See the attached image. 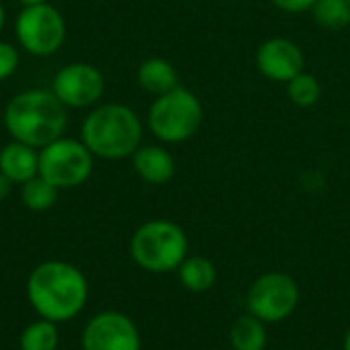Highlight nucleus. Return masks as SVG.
Returning <instances> with one entry per match:
<instances>
[{"label": "nucleus", "mask_w": 350, "mask_h": 350, "mask_svg": "<svg viewBox=\"0 0 350 350\" xmlns=\"http://www.w3.org/2000/svg\"><path fill=\"white\" fill-rule=\"evenodd\" d=\"M27 299L39 318L53 324L70 322L86 308L88 281L70 262L45 260L27 279Z\"/></svg>", "instance_id": "1"}, {"label": "nucleus", "mask_w": 350, "mask_h": 350, "mask_svg": "<svg viewBox=\"0 0 350 350\" xmlns=\"http://www.w3.org/2000/svg\"><path fill=\"white\" fill-rule=\"evenodd\" d=\"M2 119L10 139L41 150L64 135L68 109L57 100L51 88H29L6 103Z\"/></svg>", "instance_id": "2"}, {"label": "nucleus", "mask_w": 350, "mask_h": 350, "mask_svg": "<svg viewBox=\"0 0 350 350\" xmlns=\"http://www.w3.org/2000/svg\"><path fill=\"white\" fill-rule=\"evenodd\" d=\"M82 144L94 158L123 160L131 158L144 139L139 115L121 103L96 105L82 121Z\"/></svg>", "instance_id": "3"}, {"label": "nucleus", "mask_w": 350, "mask_h": 350, "mask_svg": "<svg viewBox=\"0 0 350 350\" xmlns=\"http://www.w3.org/2000/svg\"><path fill=\"white\" fill-rule=\"evenodd\" d=\"M129 254L133 262L148 273H170L187 258L189 238L185 230L170 219H150L133 232Z\"/></svg>", "instance_id": "4"}, {"label": "nucleus", "mask_w": 350, "mask_h": 350, "mask_svg": "<svg viewBox=\"0 0 350 350\" xmlns=\"http://www.w3.org/2000/svg\"><path fill=\"white\" fill-rule=\"evenodd\" d=\"M205 113L199 96L189 88L176 86L160 94L148 109V127L162 144H183L203 125Z\"/></svg>", "instance_id": "5"}, {"label": "nucleus", "mask_w": 350, "mask_h": 350, "mask_svg": "<svg viewBox=\"0 0 350 350\" xmlns=\"http://www.w3.org/2000/svg\"><path fill=\"white\" fill-rule=\"evenodd\" d=\"M68 27L64 14L49 2L23 6L14 21L18 47L35 57L55 55L66 43Z\"/></svg>", "instance_id": "6"}, {"label": "nucleus", "mask_w": 350, "mask_h": 350, "mask_svg": "<svg viewBox=\"0 0 350 350\" xmlns=\"http://www.w3.org/2000/svg\"><path fill=\"white\" fill-rule=\"evenodd\" d=\"M94 170V156L76 137H57L39 150V176L55 189H76Z\"/></svg>", "instance_id": "7"}, {"label": "nucleus", "mask_w": 350, "mask_h": 350, "mask_svg": "<svg viewBox=\"0 0 350 350\" xmlns=\"http://www.w3.org/2000/svg\"><path fill=\"white\" fill-rule=\"evenodd\" d=\"M299 287L287 273H265L252 281L246 293V312L269 324L287 320L299 306Z\"/></svg>", "instance_id": "8"}, {"label": "nucleus", "mask_w": 350, "mask_h": 350, "mask_svg": "<svg viewBox=\"0 0 350 350\" xmlns=\"http://www.w3.org/2000/svg\"><path fill=\"white\" fill-rule=\"evenodd\" d=\"M51 92L66 109H88L103 98L105 76L88 62H72L55 72Z\"/></svg>", "instance_id": "9"}, {"label": "nucleus", "mask_w": 350, "mask_h": 350, "mask_svg": "<svg viewBox=\"0 0 350 350\" xmlns=\"http://www.w3.org/2000/svg\"><path fill=\"white\" fill-rule=\"evenodd\" d=\"M82 350H142V336L135 322L121 312H100L82 330Z\"/></svg>", "instance_id": "10"}, {"label": "nucleus", "mask_w": 350, "mask_h": 350, "mask_svg": "<svg viewBox=\"0 0 350 350\" xmlns=\"http://www.w3.org/2000/svg\"><path fill=\"white\" fill-rule=\"evenodd\" d=\"M304 66L306 57L301 47L287 37H271L256 49V68L267 80L287 84L304 72Z\"/></svg>", "instance_id": "11"}, {"label": "nucleus", "mask_w": 350, "mask_h": 350, "mask_svg": "<svg viewBox=\"0 0 350 350\" xmlns=\"http://www.w3.org/2000/svg\"><path fill=\"white\" fill-rule=\"evenodd\" d=\"M135 174L148 185H166L176 172L174 156L162 146H139L131 156Z\"/></svg>", "instance_id": "12"}, {"label": "nucleus", "mask_w": 350, "mask_h": 350, "mask_svg": "<svg viewBox=\"0 0 350 350\" xmlns=\"http://www.w3.org/2000/svg\"><path fill=\"white\" fill-rule=\"evenodd\" d=\"M0 172L14 185H23L39 174V150L10 139L0 146Z\"/></svg>", "instance_id": "13"}, {"label": "nucleus", "mask_w": 350, "mask_h": 350, "mask_svg": "<svg viewBox=\"0 0 350 350\" xmlns=\"http://www.w3.org/2000/svg\"><path fill=\"white\" fill-rule=\"evenodd\" d=\"M137 84L146 92L160 96L178 86V72L164 57H148L137 66Z\"/></svg>", "instance_id": "14"}, {"label": "nucleus", "mask_w": 350, "mask_h": 350, "mask_svg": "<svg viewBox=\"0 0 350 350\" xmlns=\"http://www.w3.org/2000/svg\"><path fill=\"white\" fill-rule=\"evenodd\" d=\"M180 285L191 293H205L217 281L215 265L205 256H187L176 269Z\"/></svg>", "instance_id": "15"}, {"label": "nucleus", "mask_w": 350, "mask_h": 350, "mask_svg": "<svg viewBox=\"0 0 350 350\" xmlns=\"http://www.w3.org/2000/svg\"><path fill=\"white\" fill-rule=\"evenodd\" d=\"M230 345L234 350H265L269 345L267 324L246 312L234 320L230 328Z\"/></svg>", "instance_id": "16"}, {"label": "nucleus", "mask_w": 350, "mask_h": 350, "mask_svg": "<svg viewBox=\"0 0 350 350\" xmlns=\"http://www.w3.org/2000/svg\"><path fill=\"white\" fill-rule=\"evenodd\" d=\"M21 350H57L59 347V332L57 324L39 318L37 322H31L18 338Z\"/></svg>", "instance_id": "17"}, {"label": "nucleus", "mask_w": 350, "mask_h": 350, "mask_svg": "<svg viewBox=\"0 0 350 350\" xmlns=\"http://www.w3.org/2000/svg\"><path fill=\"white\" fill-rule=\"evenodd\" d=\"M59 189L41 178L39 174L21 185V201L29 211H47L55 205Z\"/></svg>", "instance_id": "18"}, {"label": "nucleus", "mask_w": 350, "mask_h": 350, "mask_svg": "<svg viewBox=\"0 0 350 350\" xmlns=\"http://www.w3.org/2000/svg\"><path fill=\"white\" fill-rule=\"evenodd\" d=\"M287 94H289V100L299 107V109H310L314 107L320 96H322V86H320V80L310 74V72H299L295 78H291L287 82Z\"/></svg>", "instance_id": "19"}, {"label": "nucleus", "mask_w": 350, "mask_h": 350, "mask_svg": "<svg viewBox=\"0 0 350 350\" xmlns=\"http://www.w3.org/2000/svg\"><path fill=\"white\" fill-rule=\"evenodd\" d=\"M312 14L320 27L330 31H340L350 25V4L347 0H318Z\"/></svg>", "instance_id": "20"}, {"label": "nucleus", "mask_w": 350, "mask_h": 350, "mask_svg": "<svg viewBox=\"0 0 350 350\" xmlns=\"http://www.w3.org/2000/svg\"><path fill=\"white\" fill-rule=\"evenodd\" d=\"M18 62H21L18 47L14 43H10V41L0 39V82L10 78L16 72Z\"/></svg>", "instance_id": "21"}, {"label": "nucleus", "mask_w": 350, "mask_h": 350, "mask_svg": "<svg viewBox=\"0 0 350 350\" xmlns=\"http://www.w3.org/2000/svg\"><path fill=\"white\" fill-rule=\"evenodd\" d=\"M277 8H281L283 12H306V10H312L314 4L318 0H271Z\"/></svg>", "instance_id": "22"}, {"label": "nucleus", "mask_w": 350, "mask_h": 350, "mask_svg": "<svg viewBox=\"0 0 350 350\" xmlns=\"http://www.w3.org/2000/svg\"><path fill=\"white\" fill-rule=\"evenodd\" d=\"M12 187H14V183H12L8 176H4V174L0 172V203H2L4 199H8V197H10Z\"/></svg>", "instance_id": "23"}, {"label": "nucleus", "mask_w": 350, "mask_h": 350, "mask_svg": "<svg viewBox=\"0 0 350 350\" xmlns=\"http://www.w3.org/2000/svg\"><path fill=\"white\" fill-rule=\"evenodd\" d=\"M4 25H6V8H4V4L0 2V33H2Z\"/></svg>", "instance_id": "24"}, {"label": "nucleus", "mask_w": 350, "mask_h": 350, "mask_svg": "<svg viewBox=\"0 0 350 350\" xmlns=\"http://www.w3.org/2000/svg\"><path fill=\"white\" fill-rule=\"evenodd\" d=\"M21 6H35V4H43V2H47V0H16Z\"/></svg>", "instance_id": "25"}, {"label": "nucleus", "mask_w": 350, "mask_h": 350, "mask_svg": "<svg viewBox=\"0 0 350 350\" xmlns=\"http://www.w3.org/2000/svg\"><path fill=\"white\" fill-rule=\"evenodd\" d=\"M342 350H350V328H349V332H347V336H345V342H342Z\"/></svg>", "instance_id": "26"}, {"label": "nucleus", "mask_w": 350, "mask_h": 350, "mask_svg": "<svg viewBox=\"0 0 350 350\" xmlns=\"http://www.w3.org/2000/svg\"><path fill=\"white\" fill-rule=\"evenodd\" d=\"M347 2H349V4H350V0H347Z\"/></svg>", "instance_id": "27"}]
</instances>
